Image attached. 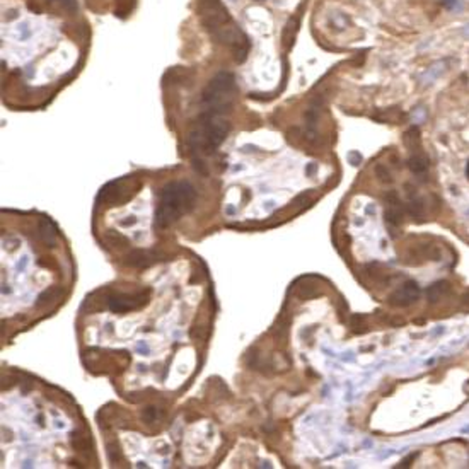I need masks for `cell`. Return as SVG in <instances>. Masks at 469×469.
Returning <instances> with one entry per match:
<instances>
[{
    "label": "cell",
    "instance_id": "obj_1",
    "mask_svg": "<svg viewBox=\"0 0 469 469\" xmlns=\"http://www.w3.org/2000/svg\"><path fill=\"white\" fill-rule=\"evenodd\" d=\"M203 26L222 45H227L234 52L235 62H244L249 53V41L246 34L232 23L231 16L218 0H203L200 5Z\"/></svg>",
    "mask_w": 469,
    "mask_h": 469
},
{
    "label": "cell",
    "instance_id": "obj_2",
    "mask_svg": "<svg viewBox=\"0 0 469 469\" xmlns=\"http://www.w3.org/2000/svg\"><path fill=\"white\" fill-rule=\"evenodd\" d=\"M196 191L188 181H174L166 184L159 193L156 210V225L159 229L169 227L181 215L193 208Z\"/></svg>",
    "mask_w": 469,
    "mask_h": 469
},
{
    "label": "cell",
    "instance_id": "obj_3",
    "mask_svg": "<svg viewBox=\"0 0 469 469\" xmlns=\"http://www.w3.org/2000/svg\"><path fill=\"white\" fill-rule=\"evenodd\" d=\"M235 92V78L229 72L217 74L208 85L205 87L202 94V104L203 113L213 114V116H222L225 111H229L232 104Z\"/></svg>",
    "mask_w": 469,
    "mask_h": 469
},
{
    "label": "cell",
    "instance_id": "obj_4",
    "mask_svg": "<svg viewBox=\"0 0 469 469\" xmlns=\"http://www.w3.org/2000/svg\"><path fill=\"white\" fill-rule=\"evenodd\" d=\"M229 123L220 116L203 113L196 130L189 135V145L193 150H203L210 154L225 140L229 133Z\"/></svg>",
    "mask_w": 469,
    "mask_h": 469
},
{
    "label": "cell",
    "instance_id": "obj_5",
    "mask_svg": "<svg viewBox=\"0 0 469 469\" xmlns=\"http://www.w3.org/2000/svg\"><path fill=\"white\" fill-rule=\"evenodd\" d=\"M149 302V292L138 293H114L108 299V307L114 313H128L144 307Z\"/></svg>",
    "mask_w": 469,
    "mask_h": 469
},
{
    "label": "cell",
    "instance_id": "obj_6",
    "mask_svg": "<svg viewBox=\"0 0 469 469\" xmlns=\"http://www.w3.org/2000/svg\"><path fill=\"white\" fill-rule=\"evenodd\" d=\"M421 290L418 287L417 282H406L401 288H397L394 293H391L389 297V304L396 307H406L410 304L417 302L420 297Z\"/></svg>",
    "mask_w": 469,
    "mask_h": 469
},
{
    "label": "cell",
    "instance_id": "obj_7",
    "mask_svg": "<svg viewBox=\"0 0 469 469\" xmlns=\"http://www.w3.org/2000/svg\"><path fill=\"white\" fill-rule=\"evenodd\" d=\"M127 182V180H118V181H111L104 188L99 191L98 195V202L101 203H120L125 202L128 198V195L125 193L123 184Z\"/></svg>",
    "mask_w": 469,
    "mask_h": 469
},
{
    "label": "cell",
    "instance_id": "obj_8",
    "mask_svg": "<svg viewBox=\"0 0 469 469\" xmlns=\"http://www.w3.org/2000/svg\"><path fill=\"white\" fill-rule=\"evenodd\" d=\"M157 261V253L150 251H133L127 256V264L133 268H147Z\"/></svg>",
    "mask_w": 469,
    "mask_h": 469
},
{
    "label": "cell",
    "instance_id": "obj_9",
    "mask_svg": "<svg viewBox=\"0 0 469 469\" xmlns=\"http://www.w3.org/2000/svg\"><path fill=\"white\" fill-rule=\"evenodd\" d=\"M449 290H450L449 282H445V280L435 282V284L430 285L427 290V299L430 300V302H439L442 297H445L447 293H449Z\"/></svg>",
    "mask_w": 469,
    "mask_h": 469
},
{
    "label": "cell",
    "instance_id": "obj_10",
    "mask_svg": "<svg viewBox=\"0 0 469 469\" xmlns=\"http://www.w3.org/2000/svg\"><path fill=\"white\" fill-rule=\"evenodd\" d=\"M403 218V210L399 207V202L388 203V210H386V224H389L391 227H397L401 224Z\"/></svg>",
    "mask_w": 469,
    "mask_h": 469
},
{
    "label": "cell",
    "instance_id": "obj_11",
    "mask_svg": "<svg viewBox=\"0 0 469 469\" xmlns=\"http://www.w3.org/2000/svg\"><path fill=\"white\" fill-rule=\"evenodd\" d=\"M39 232H41V237L45 239L46 244L52 246L56 239V227L50 218H43L41 224H39Z\"/></svg>",
    "mask_w": 469,
    "mask_h": 469
},
{
    "label": "cell",
    "instance_id": "obj_12",
    "mask_svg": "<svg viewBox=\"0 0 469 469\" xmlns=\"http://www.w3.org/2000/svg\"><path fill=\"white\" fill-rule=\"evenodd\" d=\"M408 167L413 174H425L428 171V159L423 154H417L408 160Z\"/></svg>",
    "mask_w": 469,
    "mask_h": 469
},
{
    "label": "cell",
    "instance_id": "obj_13",
    "mask_svg": "<svg viewBox=\"0 0 469 469\" xmlns=\"http://www.w3.org/2000/svg\"><path fill=\"white\" fill-rule=\"evenodd\" d=\"M297 26H299V19L297 17H292V19L288 21L287 23V26H285V31H284V45H290V41L293 39V36H295V33H297Z\"/></svg>",
    "mask_w": 469,
    "mask_h": 469
},
{
    "label": "cell",
    "instance_id": "obj_14",
    "mask_svg": "<svg viewBox=\"0 0 469 469\" xmlns=\"http://www.w3.org/2000/svg\"><path fill=\"white\" fill-rule=\"evenodd\" d=\"M406 212L413 218H421L425 215V207L420 200H411V202L406 205Z\"/></svg>",
    "mask_w": 469,
    "mask_h": 469
},
{
    "label": "cell",
    "instance_id": "obj_15",
    "mask_svg": "<svg viewBox=\"0 0 469 469\" xmlns=\"http://www.w3.org/2000/svg\"><path fill=\"white\" fill-rule=\"evenodd\" d=\"M404 144L410 149H415V147L420 145V131H418V128L413 127L404 133Z\"/></svg>",
    "mask_w": 469,
    "mask_h": 469
},
{
    "label": "cell",
    "instance_id": "obj_16",
    "mask_svg": "<svg viewBox=\"0 0 469 469\" xmlns=\"http://www.w3.org/2000/svg\"><path fill=\"white\" fill-rule=\"evenodd\" d=\"M375 174H377V178H379V180H381L382 182H391V181H392L391 173H389L388 167H386V166H381V164H379V166L375 167Z\"/></svg>",
    "mask_w": 469,
    "mask_h": 469
},
{
    "label": "cell",
    "instance_id": "obj_17",
    "mask_svg": "<svg viewBox=\"0 0 469 469\" xmlns=\"http://www.w3.org/2000/svg\"><path fill=\"white\" fill-rule=\"evenodd\" d=\"M157 418H159V410H157V408L150 406L144 411V420L147 421V423H152V421H156Z\"/></svg>",
    "mask_w": 469,
    "mask_h": 469
},
{
    "label": "cell",
    "instance_id": "obj_18",
    "mask_svg": "<svg viewBox=\"0 0 469 469\" xmlns=\"http://www.w3.org/2000/svg\"><path fill=\"white\" fill-rule=\"evenodd\" d=\"M52 2L58 3L62 9L69 10V12H75V10H77V2H75V0H52Z\"/></svg>",
    "mask_w": 469,
    "mask_h": 469
},
{
    "label": "cell",
    "instance_id": "obj_19",
    "mask_svg": "<svg viewBox=\"0 0 469 469\" xmlns=\"http://www.w3.org/2000/svg\"><path fill=\"white\" fill-rule=\"evenodd\" d=\"M350 162H352L353 166H359V164L362 162V156L359 152H352L350 154Z\"/></svg>",
    "mask_w": 469,
    "mask_h": 469
},
{
    "label": "cell",
    "instance_id": "obj_20",
    "mask_svg": "<svg viewBox=\"0 0 469 469\" xmlns=\"http://www.w3.org/2000/svg\"><path fill=\"white\" fill-rule=\"evenodd\" d=\"M415 457H417V454H411V456H408L406 459H404L403 463H401V466H403V468H408V466H410L411 461H415Z\"/></svg>",
    "mask_w": 469,
    "mask_h": 469
},
{
    "label": "cell",
    "instance_id": "obj_21",
    "mask_svg": "<svg viewBox=\"0 0 469 469\" xmlns=\"http://www.w3.org/2000/svg\"><path fill=\"white\" fill-rule=\"evenodd\" d=\"M120 224L123 225V227H127V225H133V224H137V218H135L133 215H131V217H130V220H121Z\"/></svg>",
    "mask_w": 469,
    "mask_h": 469
},
{
    "label": "cell",
    "instance_id": "obj_22",
    "mask_svg": "<svg viewBox=\"0 0 469 469\" xmlns=\"http://www.w3.org/2000/svg\"><path fill=\"white\" fill-rule=\"evenodd\" d=\"M466 176H468V180H469V162H468V167H466Z\"/></svg>",
    "mask_w": 469,
    "mask_h": 469
}]
</instances>
